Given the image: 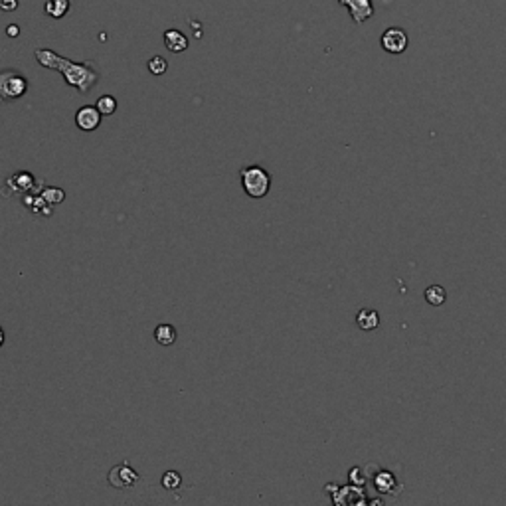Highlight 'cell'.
<instances>
[{"mask_svg": "<svg viewBox=\"0 0 506 506\" xmlns=\"http://www.w3.org/2000/svg\"><path fill=\"white\" fill-rule=\"evenodd\" d=\"M36 60H38L44 67H51L62 72L65 81L70 85L77 88L81 93H88L89 89L93 88L99 79V74L95 70H91L88 63H76L70 60H63L62 56L54 54L51 50H36Z\"/></svg>", "mask_w": 506, "mask_h": 506, "instance_id": "1", "label": "cell"}, {"mask_svg": "<svg viewBox=\"0 0 506 506\" xmlns=\"http://www.w3.org/2000/svg\"><path fill=\"white\" fill-rule=\"evenodd\" d=\"M241 186L250 198H266L271 188V177L261 166H247L241 170Z\"/></svg>", "mask_w": 506, "mask_h": 506, "instance_id": "2", "label": "cell"}, {"mask_svg": "<svg viewBox=\"0 0 506 506\" xmlns=\"http://www.w3.org/2000/svg\"><path fill=\"white\" fill-rule=\"evenodd\" d=\"M28 89V81L14 70L0 72V101H14L20 99Z\"/></svg>", "mask_w": 506, "mask_h": 506, "instance_id": "3", "label": "cell"}, {"mask_svg": "<svg viewBox=\"0 0 506 506\" xmlns=\"http://www.w3.org/2000/svg\"><path fill=\"white\" fill-rule=\"evenodd\" d=\"M139 481V473L135 471V468H131V465L123 461L121 465H117L109 471V482H111V487L115 489H131L135 482Z\"/></svg>", "mask_w": 506, "mask_h": 506, "instance_id": "4", "label": "cell"}, {"mask_svg": "<svg viewBox=\"0 0 506 506\" xmlns=\"http://www.w3.org/2000/svg\"><path fill=\"white\" fill-rule=\"evenodd\" d=\"M382 48L388 54H402L407 48V34L402 28H388L382 34Z\"/></svg>", "mask_w": 506, "mask_h": 506, "instance_id": "5", "label": "cell"}, {"mask_svg": "<svg viewBox=\"0 0 506 506\" xmlns=\"http://www.w3.org/2000/svg\"><path fill=\"white\" fill-rule=\"evenodd\" d=\"M342 6L350 10V16L356 24H364L374 16V4L372 0H338Z\"/></svg>", "mask_w": 506, "mask_h": 506, "instance_id": "6", "label": "cell"}, {"mask_svg": "<svg viewBox=\"0 0 506 506\" xmlns=\"http://www.w3.org/2000/svg\"><path fill=\"white\" fill-rule=\"evenodd\" d=\"M99 123H101V111L97 107L85 105L76 113V125L81 131H88V133L89 131H95L99 126Z\"/></svg>", "mask_w": 506, "mask_h": 506, "instance_id": "7", "label": "cell"}, {"mask_svg": "<svg viewBox=\"0 0 506 506\" xmlns=\"http://www.w3.org/2000/svg\"><path fill=\"white\" fill-rule=\"evenodd\" d=\"M34 184H36V178L32 177L30 172H16L10 178H6L4 188H10L8 196H13L14 192H24V194L30 192L34 188Z\"/></svg>", "mask_w": 506, "mask_h": 506, "instance_id": "8", "label": "cell"}, {"mask_svg": "<svg viewBox=\"0 0 506 506\" xmlns=\"http://www.w3.org/2000/svg\"><path fill=\"white\" fill-rule=\"evenodd\" d=\"M24 206L30 210V212H34V214H42V215H50L51 214V206L46 202V198L38 194V192H28L24 196Z\"/></svg>", "mask_w": 506, "mask_h": 506, "instance_id": "9", "label": "cell"}, {"mask_svg": "<svg viewBox=\"0 0 506 506\" xmlns=\"http://www.w3.org/2000/svg\"><path fill=\"white\" fill-rule=\"evenodd\" d=\"M165 46L170 51H184L188 48V38L180 32V30H168L165 32Z\"/></svg>", "mask_w": 506, "mask_h": 506, "instance_id": "10", "label": "cell"}, {"mask_svg": "<svg viewBox=\"0 0 506 506\" xmlns=\"http://www.w3.org/2000/svg\"><path fill=\"white\" fill-rule=\"evenodd\" d=\"M356 323L362 330H374L380 327V315L372 309H364L356 316Z\"/></svg>", "mask_w": 506, "mask_h": 506, "instance_id": "11", "label": "cell"}, {"mask_svg": "<svg viewBox=\"0 0 506 506\" xmlns=\"http://www.w3.org/2000/svg\"><path fill=\"white\" fill-rule=\"evenodd\" d=\"M154 338H156V342L161 346H170V344H174V341H177V329L172 325L163 323V325H158L154 329Z\"/></svg>", "mask_w": 506, "mask_h": 506, "instance_id": "12", "label": "cell"}, {"mask_svg": "<svg viewBox=\"0 0 506 506\" xmlns=\"http://www.w3.org/2000/svg\"><path fill=\"white\" fill-rule=\"evenodd\" d=\"M44 10L51 18H62L70 10V0H48L44 4Z\"/></svg>", "mask_w": 506, "mask_h": 506, "instance_id": "13", "label": "cell"}, {"mask_svg": "<svg viewBox=\"0 0 506 506\" xmlns=\"http://www.w3.org/2000/svg\"><path fill=\"white\" fill-rule=\"evenodd\" d=\"M445 299H447V293L443 287L439 285H431L427 287V291H425V301L433 307H439V304L445 303Z\"/></svg>", "mask_w": 506, "mask_h": 506, "instance_id": "14", "label": "cell"}, {"mask_svg": "<svg viewBox=\"0 0 506 506\" xmlns=\"http://www.w3.org/2000/svg\"><path fill=\"white\" fill-rule=\"evenodd\" d=\"M95 107L101 111V115H113L117 111V99L113 95H103V97H99V101H97Z\"/></svg>", "mask_w": 506, "mask_h": 506, "instance_id": "15", "label": "cell"}, {"mask_svg": "<svg viewBox=\"0 0 506 506\" xmlns=\"http://www.w3.org/2000/svg\"><path fill=\"white\" fill-rule=\"evenodd\" d=\"M42 196L46 198V202L50 206H58L65 200V194H63L62 188H46L42 190Z\"/></svg>", "mask_w": 506, "mask_h": 506, "instance_id": "16", "label": "cell"}, {"mask_svg": "<svg viewBox=\"0 0 506 506\" xmlns=\"http://www.w3.org/2000/svg\"><path fill=\"white\" fill-rule=\"evenodd\" d=\"M166 70H168V63L163 56H154L149 60V72L152 76H163Z\"/></svg>", "mask_w": 506, "mask_h": 506, "instance_id": "17", "label": "cell"}, {"mask_svg": "<svg viewBox=\"0 0 506 506\" xmlns=\"http://www.w3.org/2000/svg\"><path fill=\"white\" fill-rule=\"evenodd\" d=\"M161 482H163V487L168 489V491H177L178 487L182 484V479H180V475H178L177 471H166Z\"/></svg>", "mask_w": 506, "mask_h": 506, "instance_id": "18", "label": "cell"}, {"mask_svg": "<svg viewBox=\"0 0 506 506\" xmlns=\"http://www.w3.org/2000/svg\"><path fill=\"white\" fill-rule=\"evenodd\" d=\"M388 484H393V477L390 473H382L378 477V481H376V487L382 489V493H388L386 489H388Z\"/></svg>", "mask_w": 506, "mask_h": 506, "instance_id": "19", "label": "cell"}, {"mask_svg": "<svg viewBox=\"0 0 506 506\" xmlns=\"http://www.w3.org/2000/svg\"><path fill=\"white\" fill-rule=\"evenodd\" d=\"M0 8L4 13H14L18 8V0H0Z\"/></svg>", "mask_w": 506, "mask_h": 506, "instance_id": "20", "label": "cell"}, {"mask_svg": "<svg viewBox=\"0 0 506 506\" xmlns=\"http://www.w3.org/2000/svg\"><path fill=\"white\" fill-rule=\"evenodd\" d=\"M6 34H8V36H13V38H16V36L20 34V28H18L16 24L8 26V28H6Z\"/></svg>", "mask_w": 506, "mask_h": 506, "instance_id": "21", "label": "cell"}, {"mask_svg": "<svg viewBox=\"0 0 506 506\" xmlns=\"http://www.w3.org/2000/svg\"><path fill=\"white\" fill-rule=\"evenodd\" d=\"M4 344V330H2V327H0V346Z\"/></svg>", "mask_w": 506, "mask_h": 506, "instance_id": "22", "label": "cell"}]
</instances>
